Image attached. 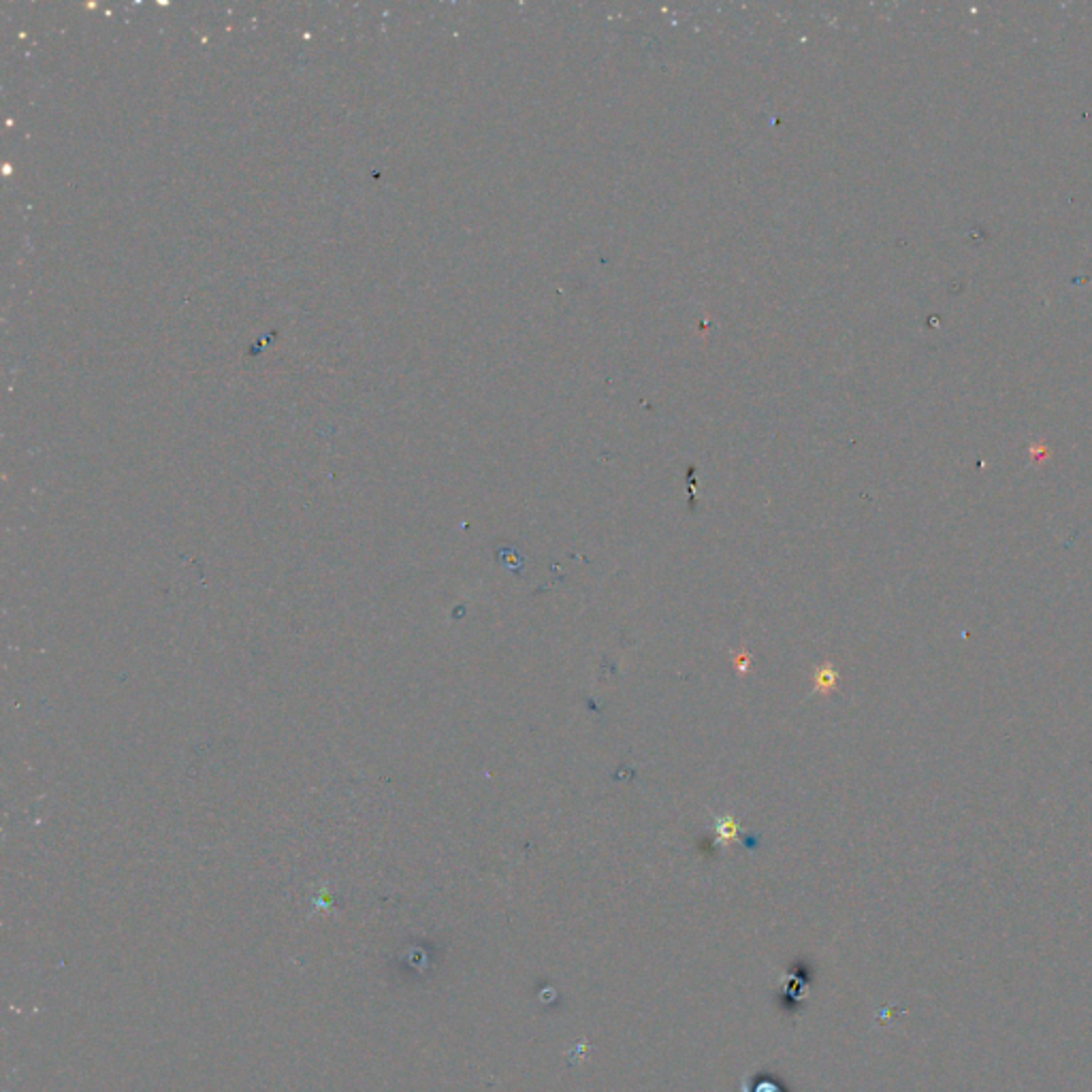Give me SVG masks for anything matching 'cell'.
<instances>
[{
	"label": "cell",
	"mask_w": 1092,
	"mask_h": 1092,
	"mask_svg": "<svg viewBox=\"0 0 1092 1092\" xmlns=\"http://www.w3.org/2000/svg\"><path fill=\"white\" fill-rule=\"evenodd\" d=\"M715 832H717V839H719L721 843L732 841V839L736 837V832H738V825L734 824L732 818H726V815H724V818H717V820H715Z\"/></svg>",
	"instance_id": "6da1fadb"
},
{
	"label": "cell",
	"mask_w": 1092,
	"mask_h": 1092,
	"mask_svg": "<svg viewBox=\"0 0 1092 1092\" xmlns=\"http://www.w3.org/2000/svg\"><path fill=\"white\" fill-rule=\"evenodd\" d=\"M834 681H837V670L832 666H822L818 672H815V687L818 689H832Z\"/></svg>",
	"instance_id": "7a4b0ae2"
}]
</instances>
